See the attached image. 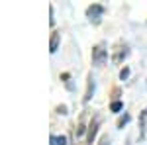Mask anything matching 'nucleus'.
I'll return each mask as SVG.
<instances>
[{
    "label": "nucleus",
    "instance_id": "nucleus-1",
    "mask_svg": "<svg viewBox=\"0 0 147 145\" xmlns=\"http://www.w3.org/2000/svg\"><path fill=\"white\" fill-rule=\"evenodd\" d=\"M108 59V49L104 43H98L92 47V63L94 65H102L104 61Z\"/></svg>",
    "mask_w": 147,
    "mask_h": 145
},
{
    "label": "nucleus",
    "instance_id": "nucleus-2",
    "mask_svg": "<svg viewBox=\"0 0 147 145\" xmlns=\"http://www.w3.org/2000/svg\"><path fill=\"white\" fill-rule=\"evenodd\" d=\"M102 14H104V6H100V4H92V6L86 8V16H88L94 24L100 22V16H102Z\"/></svg>",
    "mask_w": 147,
    "mask_h": 145
},
{
    "label": "nucleus",
    "instance_id": "nucleus-3",
    "mask_svg": "<svg viewBox=\"0 0 147 145\" xmlns=\"http://www.w3.org/2000/svg\"><path fill=\"white\" fill-rule=\"evenodd\" d=\"M98 125H100V120H98V118H94V120L90 122V125H88V135H86L88 143L94 141V135H96V132H98Z\"/></svg>",
    "mask_w": 147,
    "mask_h": 145
},
{
    "label": "nucleus",
    "instance_id": "nucleus-4",
    "mask_svg": "<svg viewBox=\"0 0 147 145\" xmlns=\"http://www.w3.org/2000/svg\"><path fill=\"white\" fill-rule=\"evenodd\" d=\"M59 41H61V34L59 32H53L51 34V39H49V51L51 53H55L57 49H59Z\"/></svg>",
    "mask_w": 147,
    "mask_h": 145
},
{
    "label": "nucleus",
    "instance_id": "nucleus-5",
    "mask_svg": "<svg viewBox=\"0 0 147 145\" xmlns=\"http://www.w3.org/2000/svg\"><path fill=\"white\" fill-rule=\"evenodd\" d=\"M94 94V78L92 75H88V82H86V92H84V102H88Z\"/></svg>",
    "mask_w": 147,
    "mask_h": 145
},
{
    "label": "nucleus",
    "instance_id": "nucleus-6",
    "mask_svg": "<svg viewBox=\"0 0 147 145\" xmlns=\"http://www.w3.org/2000/svg\"><path fill=\"white\" fill-rule=\"evenodd\" d=\"M145 123H147V108L141 112V118H139V127H141V135L145 134Z\"/></svg>",
    "mask_w": 147,
    "mask_h": 145
},
{
    "label": "nucleus",
    "instance_id": "nucleus-7",
    "mask_svg": "<svg viewBox=\"0 0 147 145\" xmlns=\"http://www.w3.org/2000/svg\"><path fill=\"white\" fill-rule=\"evenodd\" d=\"M53 145H67V137L65 135H59V137H51Z\"/></svg>",
    "mask_w": 147,
    "mask_h": 145
},
{
    "label": "nucleus",
    "instance_id": "nucleus-8",
    "mask_svg": "<svg viewBox=\"0 0 147 145\" xmlns=\"http://www.w3.org/2000/svg\"><path fill=\"white\" fill-rule=\"evenodd\" d=\"M122 108H124V104H122L120 100H114L112 104H110V110H112V112H120Z\"/></svg>",
    "mask_w": 147,
    "mask_h": 145
},
{
    "label": "nucleus",
    "instance_id": "nucleus-9",
    "mask_svg": "<svg viewBox=\"0 0 147 145\" xmlns=\"http://www.w3.org/2000/svg\"><path fill=\"white\" fill-rule=\"evenodd\" d=\"M127 77H129V69H127V67H124L122 71H120V78H122V80H125Z\"/></svg>",
    "mask_w": 147,
    "mask_h": 145
},
{
    "label": "nucleus",
    "instance_id": "nucleus-10",
    "mask_svg": "<svg viewBox=\"0 0 147 145\" xmlns=\"http://www.w3.org/2000/svg\"><path fill=\"white\" fill-rule=\"evenodd\" d=\"M127 120H129V116H127V114H124V116L118 120V127H124V123L127 122Z\"/></svg>",
    "mask_w": 147,
    "mask_h": 145
},
{
    "label": "nucleus",
    "instance_id": "nucleus-11",
    "mask_svg": "<svg viewBox=\"0 0 147 145\" xmlns=\"http://www.w3.org/2000/svg\"><path fill=\"white\" fill-rule=\"evenodd\" d=\"M57 112H59V114H67V108H65V106H59Z\"/></svg>",
    "mask_w": 147,
    "mask_h": 145
},
{
    "label": "nucleus",
    "instance_id": "nucleus-12",
    "mask_svg": "<svg viewBox=\"0 0 147 145\" xmlns=\"http://www.w3.org/2000/svg\"><path fill=\"white\" fill-rule=\"evenodd\" d=\"M100 145H110V139H108V137H102V141H100Z\"/></svg>",
    "mask_w": 147,
    "mask_h": 145
}]
</instances>
